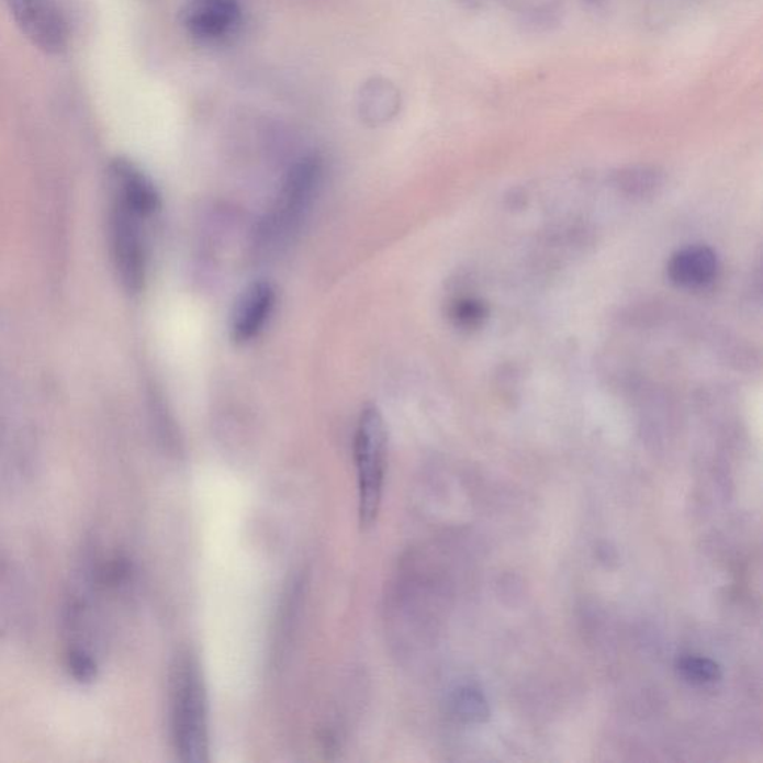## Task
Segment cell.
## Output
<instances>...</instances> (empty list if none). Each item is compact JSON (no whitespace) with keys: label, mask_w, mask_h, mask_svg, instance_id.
<instances>
[{"label":"cell","mask_w":763,"mask_h":763,"mask_svg":"<svg viewBox=\"0 0 763 763\" xmlns=\"http://www.w3.org/2000/svg\"><path fill=\"white\" fill-rule=\"evenodd\" d=\"M170 729L183 762L210 761V720L202 666L190 650L177 659L170 677Z\"/></svg>","instance_id":"6da1fadb"},{"label":"cell","mask_w":763,"mask_h":763,"mask_svg":"<svg viewBox=\"0 0 763 763\" xmlns=\"http://www.w3.org/2000/svg\"><path fill=\"white\" fill-rule=\"evenodd\" d=\"M358 515L361 527H373L381 512L388 458L385 420L377 406L362 408L356 431Z\"/></svg>","instance_id":"7a4b0ae2"},{"label":"cell","mask_w":763,"mask_h":763,"mask_svg":"<svg viewBox=\"0 0 763 763\" xmlns=\"http://www.w3.org/2000/svg\"><path fill=\"white\" fill-rule=\"evenodd\" d=\"M323 178V162L307 156L295 162L287 175L272 212L261 224L262 245H278L294 235L311 211Z\"/></svg>","instance_id":"3957f363"},{"label":"cell","mask_w":763,"mask_h":763,"mask_svg":"<svg viewBox=\"0 0 763 763\" xmlns=\"http://www.w3.org/2000/svg\"><path fill=\"white\" fill-rule=\"evenodd\" d=\"M142 220L135 212L115 202L111 207L110 233L116 272L128 293H139L147 279V245Z\"/></svg>","instance_id":"277c9868"},{"label":"cell","mask_w":763,"mask_h":763,"mask_svg":"<svg viewBox=\"0 0 763 763\" xmlns=\"http://www.w3.org/2000/svg\"><path fill=\"white\" fill-rule=\"evenodd\" d=\"M8 10L23 35L48 54L68 47V26L54 0H5Z\"/></svg>","instance_id":"5b68a950"},{"label":"cell","mask_w":763,"mask_h":763,"mask_svg":"<svg viewBox=\"0 0 763 763\" xmlns=\"http://www.w3.org/2000/svg\"><path fill=\"white\" fill-rule=\"evenodd\" d=\"M182 24L202 43H215L231 36L239 26L242 10L237 0H193L183 8Z\"/></svg>","instance_id":"8992f818"},{"label":"cell","mask_w":763,"mask_h":763,"mask_svg":"<svg viewBox=\"0 0 763 763\" xmlns=\"http://www.w3.org/2000/svg\"><path fill=\"white\" fill-rule=\"evenodd\" d=\"M277 304V290L269 281L246 287L236 300L231 318V337L235 344H248L260 336Z\"/></svg>","instance_id":"52a82bcc"},{"label":"cell","mask_w":763,"mask_h":763,"mask_svg":"<svg viewBox=\"0 0 763 763\" xmlns=\"http://www.w3.org/2000/svg\"><path fill=\"white\" fill-rule=\"evenodd\" d=\"M110 181L115 191V202L135 212L141 218H148L160 210L161 198L156 186L127 158H116L111 162Z\"/></svg>","instance_id":"ba28073f"},{"label":"cell","mask_w":763,"mask_h":763,"mask_svg":"<svg viewBox=\"0 0 763 763\" xmlns=\"http://www.w3.org/2000/svg\"><path fill=\"white\" fill-rule=\"evenodd\" d=\"M719 273V260L712 249L703 245L687 246L675 253L669 262L671 282L685 290L711 285Z\"/></svg>","instance_id":"9c48e42d"},{"label":"cell","mask_w":763,"mask_h":763,"mask_svg":"<svg viewBox=\"0 0 763 763\" xmlns=\"http://www.w3.org/2000/svg\"><path fill=\"white\" fill-rule=\"evenodd\" d=\"M358 114L371 127L390 123L402 110V93L399 87L388 78L367 79L358 90Z\"/></svg>","instance_id":"30bf717a"},{"label":"cell","mask_w":763,"mask_h":763,"mask_svg":"<svg viewBox=\"0 0 763 763\" xmlns=\"http://www.w3.org/2000/svg\"><path fill=\"white\" fill-rule=\"evenodd\" d=\"M449 316L457 327L478 328L486 319L487 308L476 299L461 298L450 304Z\"/></svg>","instance_id":"8fae6325"},{"label":"cell","mask_w":763,"mask_h":763,"mask_svg":"<svg viewBox=\"0 0 763 763\" xmlns=\"http://www.w3.org/2000/svg\"><path fill=\"white\" fill-rule=\"evenodd\" d=\"M680 670L694 683H707L717 678V666L707 659L689 658L682 662Z\"/></svg>","instance_id":"7c38bea8"},{"label":"cell","mask_w":763,"mask_h":763,"mask_svg":"<svg viewBox=\"0 0 763 763\" xmlns=\"http://www.w3.org/2000/svg\"><path fill=\"white\" fill-rule=\"evenodd\" d=\"M659 182L657 170L649 168H633L622 173V186L631 191H644L653 189Z\"/></svg>","instance_id":"4fadbf2b"},{"label":"cell","mask_w":763,"mask_h":763,"mask_svg":"<svg viewBox=\"0 0 763 763\" xmlns=\"http://www.w3.org/2000/svg\"><path fill=\"white\" fill-rule=\"evenodd\" d=\"M462 717L470 720H478L479 717L486 715L485 700L476 694V691H462L457 696L456 704Z\"/></svg>","instance_id":"5bb4252c"},{"label":"cell","mask_w":763,"mask_h":763,"mask_svg":"<svg viewBox=\"0 0 763 763\" xmlns=\"http://www.w3.org/2000/svg\"><path fill=\"white\" fill-rule=\"evenodd\" d=\"M583 2L590 3V5H598V3L604 2V0H583Z\"/></svg>","instance_id":"9a60e30c"}]
</instances>
